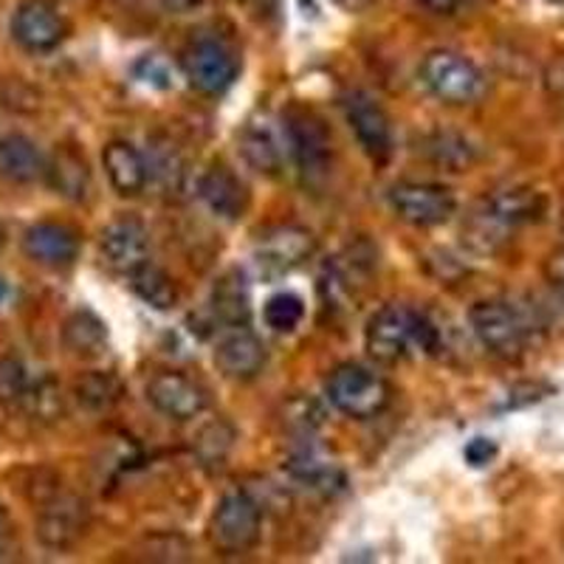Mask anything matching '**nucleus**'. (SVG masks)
<instances>
[{
  "mask_svg": "<svg viewBox=\"0 0 564 564\" xmlns=\"http://www.w3.org/2000/svg\"><path fill=\"white\" fill-rule=\"evenodd\" d=\"M263 319L276 334H291L305 319V302H302V296L291 294V291H282V294H274L265 302Z\"/></svg>",
  "mask_w": 564,
  "mask_h": 564,
  "instance_id": "28",
  "label": "nucleus"
},
{
  "mask_svg": "<svg viewBox=\"0 0 564 564\" xmlns=\"http://www.w3.org/2000/svg\"><path fill=\"white\" fill-rule=\"evenodd\" d=\"M63 345L77 359H99L108 350V327L94 311L79 308L65 319Z\"/></svg>",
  "mask_w": 564,
  "mask_h": 564,
  "instance_id": "24",
  "label": "nucleus"
},
{
  "mask_svg": "<svg viewBox=\"0 0 564 564\" xmlns=\"http://www.w3.org/2000/svg\"><path fill=\"white\" fill-rule=\"evenodd\" d=\"M20 406L37 421H54L63 412V395L54 379H40L29 384V392L23 395Z\"/></svg>",
  "mask_w": 564,
  "mask_h": 564,
  "instance_id": "29",
  "label": "nucleus"
},
{
  "mask_svg": "<svg viewBox=\"0 0 564 564\" xmlns=\"http://www.w3.org/2000/svg\"><path fill=\"white\" fill-rule=\"evenodd\" d=\"M215 367L224 372L226 379L235 381H249L260 376L265 367V347L260 336L251 334L249 327H235L226 336H220L215 345Z\"/></svg>",
  "mask_w": 564,
  "mask_h": 564,
  "instance_id": "17",
  "label": "nucleus"
},
{
  "mask_svg": "<svg viewBox=\"0 0 564 564\" xmlns=\"http://www.w3.org/2000/svg\"><path fill=\"white\" fill-rule=\"evenodd\" d=\"M231 441H235V432L226 426L224 421H215L209 423L204 432H200L198 443H195V449H198L200 460L204 463H218V466H224L226 455H229L231 449Z\"/></svg>",
  "mask_w": 564,
  "mask_h": 564,
  "instance_id": "31",
  "label": "nucleus"
},
{
  "mask_svg": "<svg viewBox=\"0 0 564 564\" xmlns=\"http://www.w3.org/2000/svg\"><path fill=\"white\" fill-rule=\"evenodd\" d=\"M68 34L63 14L48 0H23L12 18V37L32 54L54 52Z\"/></svg>",
  "mask_w": 564,
  "mask_h": 564,
  "instance_id": "15",
  "label": "nucleus"
},
{
  "mask_svg": "<svg viewBox=\"0 0 564 564\" xmlns=\"http://www.w3.org/2000/svg\"><path fill=\"white\" fill-rule=\"evenodd\" d=\"M130 289L153 311H173L181 300L178 285H175L173 276L164 269H159V265L150 263V260L130 274Z\"/></svg>",
  "mask_w": 564,
  "mask_h": 564,
  "instance_id": "25",
  "label": "nucleus"
},
{
  "mask_svg": "<svg viewBox=\"0 0 564 564\" xmlns=\"http://www.w3.org/2000/svg\"><path fill=\"white\" fill-rule=\"evenodd\" d=\"M390 206L410 226H441L457 212V198L449 186L404 181L390 189Z\"/></svg>",
  "mask_w": 564,
  "mask_h": 564,
  "instance_id": "10",
  "label": "nucleus"
},
{
  "mask_svg": "<svg viewBox=\"0 0 564 564\" xmlns=\"http://www.w3.org/2000/svg\"><path fill=\"white\" fill-rule=\"evenodd\" d=\"M240 153L251 170L274 178L285 167L289 148H285V135L276 133L269 119H257V122L246 124L243 133H240Z\"/></svg>",
  "mask_w": 564,
  "mask_h": 564,
  "instance_id": "19",
  "label": "nucleus"
},
{
  "mask_svg": "<svg viewBox=\"0 0 564 564\" xmlns=\"http://www.w3.org/2000/svg\"><path fill=\"white\" fill-rule=\"evenodd\" d=\"M133 74L135 79L153 85V88H173V68H170L167 59L159 57V54H144V57L133 65Z\"/></svg>",
  "mask_w": 564,
  "mask_h": 564,
  "instance_id": "33",
  "label": "nucleus"
},
{
  "mask_svg": "<svg viewBox=\"0 0 564 564\" xmlns=\"http://www.w3.org/2000/svg\"><path fill=\"white\" fill-rule=\"evenodd\" d=\"M122 381L116 379L113 372H85L74 384V395H77L79 406L88 412H108L122 401Z\"/></svg>",
  "mask_w": 564,
  "mask_h": 564,
  "instance_id": "26",
  "label": "nucleus"
},
{
  "mask_svg": "<svg viewBox=\"0 0 564 564\" xmlns=\"http://www.w3.org/2000/svg\"><path fill=\"white\" fill-rule=\"evenodd\" d=\"M148 170L150 181H159L167 193H173V189L178 193L186 181V164L173 144H155L153 159H148Z\"/></svg>",
  "mask_w": 564,
  "mask_h": 564,
  "instance_id": "27",
  "label": "nucleus"
},
{
  "mask_svg": "<svg viewBox=\"0 0 564 564\" xmlns=\"http://www.w3.org/2000/svg\"><path fill=\"white\" fill-rule=\"evenodd\" d=\"M148 401L161 415L173 417V421H193V417L204 415L209 406V392L184 372L164 370L150 379Z\"/></svg>",
  "mask_w": 564,
  "mask_h": 564,
  "instance_id": "14",
  "label": "nucleus"
},
{
  "mask_svg": "<svg viewBox=\"0 0 564 564\" xmlns=\"http://www.w3.org/2000/svg\"><path fill=\"white\" fill-rule=\"evenodd\" d=\"M32 376L18 356H0V406H20Z\"/></svg>",
  "mask_w": 564,
  "mask_h": 564,
  "instance_id": "30",
  "label": "nucleus"
},
{
  "mask_svg": "<svg viewBox=\"0 0 564 564\" xmlns=\"http://www.w3.org/2000/svg\"><path fill=\"white\" fill-rule=\"evenodd\" d=\"M7 243H9V235H7V226L0 224V251L7 249Z\"/></svg>",
  "mask_w": 564,
  "mask_h": 564,
  "instance_id": "39",
  "label": "nucleus"
},
{
  "mask_svg": "<svg viewBox=\"0 0 564 564\" xmlns=\"http://www.w3.org/2000/svg\"><path fill=\"white\" fill-rule=\"evenodd\" d=\"M23 251L32 263L45 269H68L79 257V235L68 224L40 220L23 235Z\"/></svg>",
  "mask_w": 564,
  "mask_h": 564,
  "instance_id": "16",
  "label": "nucleus"
},
{
  "mask_svg": "<svg viewBox=\"0 0 564 564\" xmlns=\"http://www.w3.org/2000/svg\"><path fill=\"white\" fill-rule=\"evenodd\" d=\"M99 254H102L105 265L119 274H133L139 265L150 260V231L133 215L110 220L102 229L99 238Z\"/></svg>",
  "mask_w": 564,
  "mask_h": 564,
  "instance_id": "13",
  "label": "nucleus"
},
{
  "mask_svg": "<svg viewBox=\"0 0 564 564\" xmlns=\"http://www.w3.org/2000/svg\"><path fill=\"white\" fill-rule=\"evenodd\" d=\"M421 327L423 314L412 311L410 305H401V302H390L367 322V352L381 365H395L398 359H404L412 345H421Z\"/></svg>",
  "mask_w": 564,
  "mask_h": 564,
  "instance_id": "6",
  "label": "nucleus"
},
{
  "mask_svg": "<svg viewBox=\"0 0 564 564\" xmlns=\"http://www.w3.org/2000/svg\"><path fill=\"white\" fill-rule=\"evenodd\" d=\"M45 175V159L29 135H0V178L12 184H34Z\"/></svg>",
  "mask_w": 564,
  "mask_h": 564,
  "instance_id": "21",
  "label": "nucleus"
},
{
  "mask_svg": "<svg viewBox=\"0 0 564 564\" xmlns=\"http://www.w3.org/2000/svg\"><path fill=\"white\" fill-rule=\"evenodd\" d=\"M468 325L488 352L508 361L520 359L528 345V336H531V325L522 316V311L502 300L475 302L468 311Z\"/></svg>",
  "mask_w": 564,
  "mask_h": 564,
  "instance_id": "5",
  "label": "nucleus"
},
{
  "mask_svg": "<svg viewBox=\"0 0 564 564\" xmlns=\"http://www.w3.org/2000/svg\"><path fill=\"white\" fill-rule=\"evenodd\" d=\"M497 452H500V446L491 441V437H471V441L466 443V449H463V457H466V463L471 468H482L488 466V463L497 457Z\"/></svg>",
  "mask_w": 564,
  "mask_h": 564,
  "instance_id": "34",
  "label": "nucleus"
},
{
  "mask_svg": "<svg viewBox=\"0 0 564 564\" xmlns=\"http://www.w3.org/2000/svg\"><path fill=\"white\" fill-rule=\"evenodd\" d=\"M7 296H9V289H7V282L0 280V305H3V302H7Z\"/></svg>",
  "mask_w": 564,
  "mask_h": 564,
  "instance_id": "40",
  "label": "nucleus"
},
{
  "mask_svg": "<svg viewBox=\"0 0 564 564\" xmlns=\"http://www.w3.org/2000/svg\"><path fill=\"white\" fill-rule=\"evenodd\" d=\"M341 108H345V119L350 124L352 135L359 139L361 150L376 164H384L392 155L395 139H392L390 116L381 108L379 99L367 94V90H352V94L341 99Z\"/></svg>",
  "mask_w": 564,
  "mask_h": 564,
  "instance_id": "11",
  "label": "nucleus"
},
{
  "mask_svg": "<svg viewBox=\"0 0 564 564\" xmlns=\"http://www.w3.org/2000/svg\"><path fill=\"white\" fill-rule=\"evenodd\" d=\"M285 148L294 159L305 186H322L330 175V159H334V141L327 133L325 122L314 110L291 108L285 113Z\"/></svg>",
  "mask_w": 564,
  "mask_h": 564,
  "instance_id": "2",
  "label": "nucleus"
},
{
  "mask_svg": "<svg viewBox=\"0 0 564 564\" xmlns=\"http://www.w3.org/2000/svg\"><path fill=\"white\" fill-rule=\"evenodd\" d=\"M45 181L54 193L68 200H85L90 193L88 161L74 148H57L52 159L45 161Z\"/></svg>",
  "mask_w": 564,
  "mask_h": 564,
  "instance_id": "22",
  "label": "nucleus"
},
{
  "mask_svg": "<svg viewBox=\"0 0 564 564\" xmlns=\"http://www.w3.org/2000/svg\"><path fill=\"white\" fill-rule=\"evenodd\" d=\"M164 3H167V9H173L175 14H184V12H189L193 7H198L200 0H164Z\"/></svg>",
  "mask_w": 564,
  "mask_h": 564,
  "instance_id": "36",
  "label": "nucleus"
},
{
  "mask_svg": "<svg viewBox=\"0 0 564 564\" xmlns=\"http://www.w3.org/2000/svg\"><path fill=\"white\" fill-rule=\"evenodd\" d=\"M316 249V240L308 229L294 224L271 226L260 231L254 243V265L263 276H282L300 269Z\"/></svg>",
  "mask_w": 564,
  "mask_h": 564,
  "instance_id": "9",
  "label": "nucleus"
},
{
  "mask_svg": "<svg viewBox=\"0 0 564 564\" xmlns=\"http://www.w3.org/2000/svg\"><path fill=\"white\" fill-rule=\"evenodd\" d=\"M102 164L108 173L110 186L122 198H133V195L144 193L150 184L148 159L141 155L139 148H133L130 141H110L102 150Z\"/></svg>",
  "mask_w": 564,
  "mask_h": 564,
  "instance_id": "20",
  "label": "nucleus"
},
{
  "mask_svg": "<svg viewBox=\"0 0 564 564\" xmlns=\"http://www.w3.org/2000/svg\"><path fill=\"white\" fill-rule=\"evenodd\" d=\"M7 528H9L7 511H3V506H0V542H3V539H7Z\"/></svg>",
  "mask_w": 564,
  "mask_h": 564,
  "instance_id": "38",
  "label": "nucleus"
},
{
  "mask_svg": "<svg viewBox=\"0 0 564 564\" xmlns=\"http://www.w3.org/2000/svg\"><path fill=\"white\" fill-rule=\"evenodd\" d=\"M85 528H88V511H85V502L79 497L54 491L40 508L37 539L40 545L48 547V551L74 547L83 539Z\"/></svg>",
  "mask_w": 564,
  "mask_h": 564,
  "instance_id": "12",
  "label": "nucleus"
},
{
  "mask_svg": "<svg viewBox=\"0 0 564 564\" xmlns=\"http://www.w3.org/2000/svg\"><path fill=\"white\" fill-rule=\"evenodd\" d=\"M417 3H421L423 9L435 12V14H449V12H455L457 7H460L463 0H417Z\"/></svg>",
  "mask_w": 564,
  "mask_h": 564,
  "instance_id": "35",
  "label": "nucleus"
},
{
  "mask_svg": "<svg viewBox=\"0 0 564 564\" xmlns=\"http://www.w3.org/2000/svg\"><path fill=\"white\" fill-rule=\"evenodd\" d=\"M432 150H435V159L441 161V164H446V167L455 170V173L457 170L468 167V164H471V159H475V150L468 148V141L457 139V135H452V133L435 135V141H432Z\"/></svg>",
  "mask_w": 564,
  "mask_h": 564,
  "instance_id": "32",
  "label": "nucleus"
},
{
  "mask_svg": "<svg viewBox=\"0 0 564 564\" xmlns=\"http://www.w3.org/2000/svg\"><path fill=\"white\" fill-rule=\"evenodd\" d=\"M341 9H347V12H361V9H367L372 3V0H336Z\"/></svg>",
  "mask_w": 564,
  "mask_h": 564,
  "instance_id": "37",
  "label": "nucleus"
},
{
  "mask_svg": "<svg viewBox=\"0 0 564 564\" xmlns=\"http://www.w3.org/2000/svg\"><path fill=\"white\" fill-rule=\"evenodd\" d=\"M421 79L446 105H471L486 90L480 68L463 54L446 52V48L426 54L421 65Z\"/></svg>",
  "mask_w": 564,
  "mask_h": 564,
  "instance_id": "7",
  "label": "nucleus"
},
{
  "mask_svg": "<svg viewBox=\"0 0 564 564\" xmlns=\"http://www.w3.org/2000/svg\"><path fill=\"white\" fill-rule=\"evenodd\" d=\"M542 209H545L542 195L528 189V186L497 189L477 206L475 218L468 224V240L480 249H491L494 243L506 240L508 231H513L517 226L533 224L542 215Z\"/></svg>",
  "mask_w": 564,
  "mask_h": 564,
  "instance_id": "1",
  "label": "nucleus"
},
{
  "mask_svg": "<svg viewBox=\"0 0 564 564\" xmlns=\"http://www.w3.org/2000/svg\"><path fill=\"white\" fill-rule=\"evenodd\" d=\"M209 308L215 319L231 327H243L251 319V296L246 276L240 271H226L209 296Z\"/></svg>",
  "mask_w": 564,
  "mask_h": 564,
  "instance_id": "23",
  "label": "nucleus"
},
{
  "mask_svg": "<svg viewBox=\"0 0 564 564\" xmlns=\"http://www.w3.org/2000/svg\"><path fill=\"white\" fill-rule=\"evenodd\" d=\"M260 533H263V513L254 497L243 488L226 491L209 520L212 545L226 556H238L257 547Z\"/></svg>",
  "mask_w": 564,
  "mask_h": 564,
  "instance_id": "3",
  "label": "nucleus"
},
{
  "mask_svg": "<svg viewBox=\"0 0 564 564\" xmlns=\"http://www.w3.org/2000/svg\"><path fill=\"white\" fill-rule=\"evenodd\" d=\"M327 401L347 417L370 421L390 406L392 390L379 372L361 365H341L330 372L325 384Z\"/></svg>",
  "mask_w": 564,
  "mask_h": 564,
  "instance_id": "4",
  "label": "nucleus"
},
{
  "mask_svg": "<svg viewBox=\"0 0 564 564\" xmlns=\"http://www.w3.org/2000/svg\"><path fill=\"white\" fill-rule=\"evenodd\" d=\"M181 70H184L189 88L206 94V97H218L235 85L240 63L229 45L204 37L186 45L181 54Z\"/></svg>",
  "mask_w": 564,
  "mask_h": 564,
  "instance_id": "8",
  "label": "nucleus"
},
{
  "mask_svg": "<svg viewBox=\"0 0 564 564\" xmlns=\"http://www.w3.org/2000/svg\"><path fill=\"white\" fill-rule=\"evenodd\" d=\"M198 195L218 218L240 220L249 209V186L226 164H212L198 181Z\"/></svg>",
  "mask_w": 564,
  "mask_h": 564,
  "instance_id": "18",
  "label": "nucleus"
}]
</instances>
